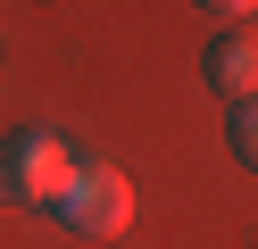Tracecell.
I'll list each match as a JSON object with an SVG mask.
<instances>
[{
    "mask_svg": "<svg viewBox=\"0 0 258 249\" xmlns=\"http://www.w3.org/2000/svg\"><path fill=\"white\" fill-rule=\"evenodd\" d=\"M58 216H67V232L108 241V232H125V216H134V183H125L117 166H75V183H67V199H58Z\"/></svg>",
    "mask_w": 258,
    "mask_h": 249,
    "instance_id": "2",
    "label": "cell"
},
{
    "mask_svg": "<svg viewBox=\"0 0 258 249\" xmlns=\"http://www.w3.org/2000/svg\"><path fill=\"white\" fill-rule=\"evenodd\" d=\"M200 9H208V17H250L258 0H200Z\"/></svg>",
    "mask_w": 258,
    "mask_h": 249,
    "instance_id": "5",
    "label": "cell"
},
{
    "mask_svg": "<svg viewBox=\"0 0 258 249\" xmlns=\"http://www.w3.org/2000/svg\"><path fill=\"white\" fill-rule=\"evenodd\" d=\"M75 166L84 158H67L58 133L25 125L17 141H0V199H9V208H58L67 183H75Z\"/></svg>",
    "mask_w": 258,
    "mask_h": 249,
    "instance_id": "1",
    "label": "cell"
},
{
    "mask_svg": "<svg viewBox=\"0 0 258 249\" xmlns=\"http://www.w3.org/2000/svg\"><path fill=\"white\" fill-rule=\"evenodd\" d=\"M208 83H217V100H258V33H217V42H208Z\"/></svg>",
    "mask_w": 258,
    "mask_h": 249,
    "instance_id": "3",
    "label": "cell"
},
{
    "mask_svg": "<svg viewBox=\"0 0 258 249\" xmlns=\"http://www.w3.org/2000/svg\"><path fill=\"white\" fill-rule=\"evenodd\" d=\"M225 141H233V158H241V166L258 175V100H241V108H233V125H225Z\"/></svg>",
    "mask_w": 258,
    "mask_h": 249,
    "instance_id": "4",
    "label": "cell"
}]
</instances>
